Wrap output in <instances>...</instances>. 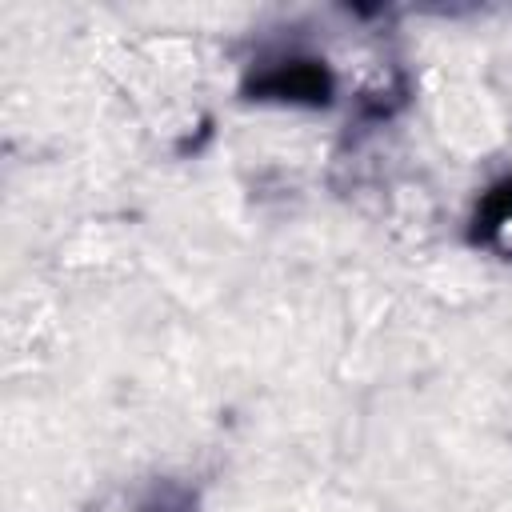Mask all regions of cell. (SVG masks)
Returning <instances> with one entry per match:
<instances>
[{"label": "cell", "instance_id": "cell-1", "mask_svg": "<svg viewBox=\"0 0 512 512\" xmlns=\"http://www.w3.org/2000/svg\"><path fill=\"white\" fill-rule=\"evenodd\" d=\"M332 92H336L332 72L316 56H280L244 80L248 100H284V104L324 108L332 104Z\"/></svg>", "mask_w": 512, "mask_h": 512}, {"label": "cell", "instance_id": "cell-2", "mask_svg": "<svg viewBox=\"0 0 512 512\" xmlns=\"http://www.w3.org/2000/svg\"><path fill=\"white\" fill-rule=\"evenodd\" d=\"M512 224V176H504L500 184H492L472 216V240L476 244H496L500 232Z\"/></svg>", "mask_w": 512, "mask_h": 512}, {"label": "cell", "instance_id": "cell-3", "mask_svg": "<svg viewBox=\"0 0 512 512\" xmlns=\"http://www.w3.org/2000/svg\"><path fill=\"white\" fill-rule=\"evenodd\" d=\"M192 508H196L192 488H184V484H176V480H160V484L140 500L136 512H192Z\"/></svg>", "mask_w": 512, "mask_h": 512}]
</instances>
